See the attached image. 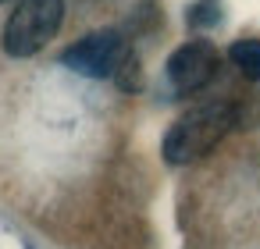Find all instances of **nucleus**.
<instances>
[{"instance_id":"4","label":"nucleus","mask_w":260,"mask_h":249,"mask_svg":"<svg viewBox=\"0 0 260 249\" xmlns=\"http://www.w3.org/2000/svg\"><path fill=\"white\" fill-rule=\"evenodd\" d=\"M217 72V50L207 40H192L182 43L171 57H168V82L175 86V93L189 96L196 89H203Z\"/></svg>"},{"instance_id":"3","label":"nucleus","mask_w":260,"mask_h":249,"mask_svg":"<svg viewBox=\"0 0 260 249\" xmlns=\"http://www.w3.org/2000/svg\"><path fill=\"white\" fill-rule=\"evenodd\" d=\"M64 68L79 72V75H89V79H111L125 68L128 61V43L121 40V32L114 29H100V32H89L86 40H79L75 47L64 50Z\"/></svg>"},{"instance_id":"5","label":"nucleus","mask_w":260,"mask_h":249,"mask_svg":"<svg viewBox=\"0 0 260 249\" xmlns=\"http://www.w3.org/2000/svg\"><path fill=\"white\" fill-rule=\"evenodd\" d=\"M228 57H232V64L246 79L260 82V40H235L232 50H228Z\"/></svg>"},{"instance_id":"6","label":"nucleus","mask_w":260,"mask_h":249,"mask_svg":"<svg viewBox=\"0 0 260 249\" xmlns=\"http://www.w3.org/2000/svg\"><path fill=\"white\" fill-rule=\"evenodd\" d=\"M189 22L192 25H214L217 22V0H200L192 8V15H189Z\"/></svg>"},{"instance_id":"1","label":"nucleus","mask_w":260,"mask_h":249,"mask_svg":"<svg viewBox=\"0 0 260 249\" xmlns=\"http://www.w3.org/2000/svg\"><path fill=\"white\" fill-rule=\"evenodd\" d=\"M239 125V107L228 100H210L185 111L164 135V160L168 164H192L207 157L232 128Z\"/></svg>"},{"instance_id":"7","label":"nucleus","mask_w":260,"mask_h":249,"mask_svg":"<svg viewBox=\"0 0 260 249\" xmlns=\"http://www.w3.org/2000/svg\"><path fill=\"white\" fill-rule=\"evenodd\" d=\"M0 4H4V0H0Z\"/></svg>"},{"instance_id":"2","label":"nucleus","mask_w":260,"mask_h":249,"mask_svg":"<svg viewBox=\"0 0 260 249\" xmlns=\"http://www.w3.org/2000/svg\"><path fill=\"white\" fill-rule=\"evenodd\" d=\"M64 22V0H22L4 25V50L11 57L40 54Z\"/></svg>"}]
</instances>
